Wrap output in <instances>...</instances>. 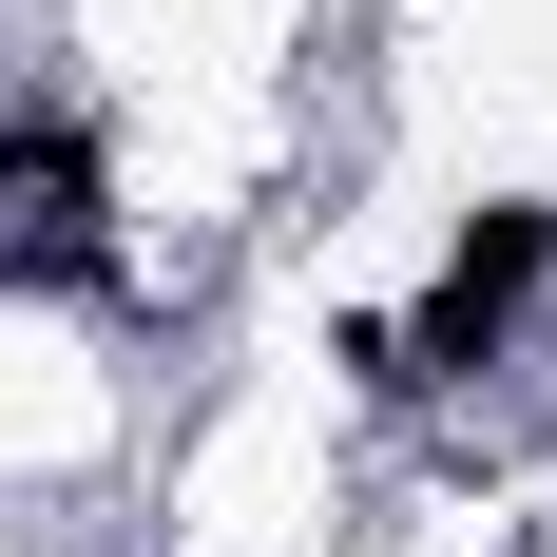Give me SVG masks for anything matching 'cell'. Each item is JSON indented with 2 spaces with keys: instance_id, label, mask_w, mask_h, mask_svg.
I'll use <instances>...</instances> for the list:
<instances>
[{
  "instance_id": "cell-1",
  "label": "cell",
  "mask_w": 557,
  "mask_h": 557,
  "mask_svg": "<svg viewBox=\"0 0 557 557\" xmlns=\"http://www.w3.org/2000/svg\"><path fill=\"white\" fill-rule=\"evenodd\" d=\"M539 270H557V212H481V231L443 250V288H423V327H385L366 366H385V385H461V366H500L519 308H539Z\"/></svg>"
}]
</instances>
